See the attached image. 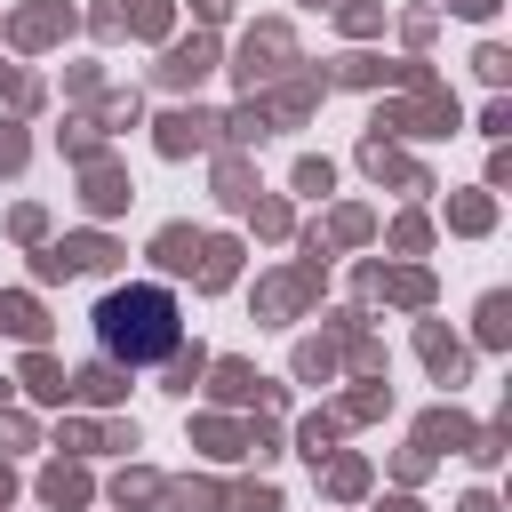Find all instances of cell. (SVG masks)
I'll return each mask as SVG.
<instances>
[{
    "mask_svg": "<svg viewBox=\"0 0 512 512\" xmlns=\"http://www.w3.org/2000/svg\"><path fill=\"white\" fill-rule=\"evenodd\" d=\"M184 344V312L160 280H136V288H112L96 304V352L120 360V368H152Z\"/></svg>",
    "mask_w": 512,
    "mask_h": 512,
    "instance_id": "1",
    "label": "cell"
}]
</instances>
